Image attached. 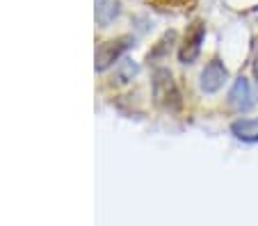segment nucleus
<instances>
[{
  "mask_svg": "<svg viewBox=\"0 0 258 226\" xmlns=\"http://www.w3.org/2000/svg\"><path fill=\"white\" fill-rule=\"evenodd\" d=\"M253 73H256V78H258V50H256V59H253Z\"/></svg>",
  "mask_w": 258,
  "mask_h": 226,
  "instance_id": "9",
  "label": "nucleus"
},
{
  "mask_svg": "<svg viewBox=\"0 0 258 226\" xmlns=\"http://www.w3.org/2000/svg\"><path fill=\"white\" fill-rule=\"evenodd\" d=\"M151 89H153V99L167 112H176L183 105V99H180V92L174 83V76L167 69H156L151 78Z\"/></svg>",
  "mask_w": 258,
  "mask_h": 226,
  "instance_id": "1",
  "label": "nucleus"
},
{
  "mask_svg": "<svg viewBox=\"0 0 258 226\" xmlns=\"http://www.w3.org/2000/svg\"><path fill=\"white\" fill-rule=\"evenodd\" d=\"M117 14H119V5L117 3H110V0H107L103 7H98L96 10V19H98V23L101 25L112 23V21L117 19Z\"/></svg>",
  "mask_w": 258,
  "mask_h": 226,
  "instance_id": "7",
  "label": "nucleus"
},
{
  "mask_svg": "<svg viewBox=\"0 0 258 226\" xmlns=\"http://www.w3.org/2000/svg\"><path fill=\"white\" fill-rule=\"evenodd\" d=\"M231 133L242 142H258V117L233 121L231 123Z\"/></svg>",
  "mask_w": 258,
  "mask_h": 226,
  "instance_id": "6",
  "label": "nucleus"
},
{
  "mask_svg": "<svg viewBox=\"0 0 258 226\" xmlns=\"http://www.w3.org/2000/svg\"><path fill=\"white\" fill-rule=\"evenodd\" d=\"M226 78H229V71H226L224 64L219 62V59H210V62L206 64V69L201 71V78H199L201 92H206V94L219 92V89L224 87Z\"/></svg>",
  "mask_w": 258,
  "mask_h": 226,
  "instance_id": "4",
  "label": "nucleus"
},
{
  "mask_svg": "<svg viewBox=\"0 0 258 226\" xmlns=\"http://www.w3.org/2000/svg\"><path fill=\"white\" fill-rule=\"evenodd\" d=\"M133 44H135L133 37H119V39H112V41L101 44V48L96 50V71L110 69L114 62H119V57H121V55L126 53Z\"/></svg>",
  "mask_w": 258,
  "mask_h": 226,
  "instance_id": "2",
  "label": "nucleus"
},
{
  "mask_svg": "<svg viewBox=\"0 0 258 226\" xmlns=\"http://www.w3.org/2000/svg\"><path fill=\"white\" fill-rule=\"evenodd\" d=\"M229 105L235 110V112H247L251 108V87H249V80L240 76L233 83L229 92Z\"/></svg>",
  "mask_w": 258,
  "mask_h": 226,
  "instance_id": "5",
  "label": "nucleus"
},
{
  "mask_svg": "<svg viewBox=\"0 0 258 226\" xmlns=\"http://www.w3.org/2000/svg\"><path fill=\"white\" fill-rule=\"evenodd\" d=\"M135 73H137V64L131 62V59H123L117 66V71H114V78H117L119 85H123V83H128V80H133Z\"/></svg>",
  "mask_w": 258,
  "mask_h": 226,
  "instance_id": "8",
  "label": "nucleus"
},
{
  "mask_svg": "<svg viewBox=\"0 0 258 226\" xmlns=\"http://www.w3.org/2000/svg\"><path fill=\"white\" fill-rule=\"evenodd\" d=\"M204 37H206V25L204 23H192V28L185 32V39H183V46H180V62L183 64H192L201 53V44H204Z\"/></svg>",
  "mask_w": 258,
  "mask_h": 226,
  "instance_id": "3",
  "label": "nucleus"
}]
</instances>
